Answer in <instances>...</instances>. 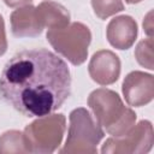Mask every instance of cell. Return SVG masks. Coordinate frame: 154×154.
<instances>
[{"label": "cell", "instance_id": "1", "mask_svg": "<svg viewBox=\"0 0 154 154\" xmlns=\"http://www.w3.org/2000/svg\"><path fill=\"white\" fill-rule=\"evenodd\" d=\"M71 94L67 64L46 48L23 49L0 75V100L25 117L42 118L59 109Z\"/></svg>", "mask_w": 154, "mask_h": 154}, {"label": "cell", "instance_id": "2", "mask_svg": "<svg viewBox=\"0 0 154 154\" xmlns=\"http://www.w3.org/2000/svg\"><path fill=\"white\" fill-rule=\"evenodd\" d=\"M88 103L94 111L96 119L107 128L108 132L117 136L129 130L136 119V114L123 105L118 94L108 89L93 91Z\"/></svg>", "mask_w": 154, "mask_h": 154}, {"label": "cell", "instance_id": "3", "mask_svg": "<svg viewBox=\"0 0 154 154\" xmlns=\"http://www.w3.org/2000/svg\"><path fill=\"white\" fill-rule=\"evenodd\" d=\"M90 38L91 35L89 29L81 23L49 29L47 32V40L54 49L67 58L73 65H81L85 60Z\"/></svg>", "mask_w": 154, "mask_h": 154}, {"label": "cell", "instance_id": "4", "mask_svg": "<svg viewBox=\"0 0 154 154\" xmlns=\"http://www.w3.org/2000/svg\"><path fill=\"white\" fill-rule=\"evenodd\" d=\"M153 76L140 71L131 72L123 83V94L131 106H142L152 101L154 95Z\"/></svg>", "mask_w": 154, "mask_h": 154}, {"label": "cell", "instance_id": "5", "mask_svg": "<svg viewBox=\"0 0 154 154\" xmlns=\"http://www.w3.org/2000/svg\"><path fill=\"white\" fill-rule=\"evenodd\" d=\"M70 136L66 144H72L78 140L85 138L93 144H96L103 137L102 130L93 120L90 113L84 108L73 109L70 114Z\"/></svg>", "mask_w": 154, "mask_h": 154}, {"label": "cell", "instance_id": "6", "mask_svg": "<svg viewBox=\"0 0 154 154\" xmlns=\"http://www.w3.org/2000/svg\"><path fill=\"white\" fill-rule=\"evenodd\" d=\"M89 73L99 84H111L119 77L120 61L114 53L109 51H100L95 53L90 60Z\"/></svg>", "mask_w": 154, "mask_h": 154}, {"label": "cell", "instance_id": "7", "mask_svg": "<svg viewBox=\"0 0 154 154\" xmlns=\"http://www.w3.org/2000/svg\"><path fill=\"white\" fill-rule=\"evenodd\" d=\"M137 36L136 22L129 16H120L112 19L107 26V38L118 49H128Z\"/></svg>", "mask_w": 154, "mask_h": 154}, {"label": "cell", "instance_id": "8", "mask_svg": "<svg viewBox=\"0 0 154 154\" xmlns=\"http://www.w3.org/2000/svg\"><path fill=\"white\" fill-rule=\"evenodd\" d=\"M11 24L12 32L17 37L36 36L41 34L43 29L37 10L32 6H25L13 11L11 14Z\"/></svg>", "mask_w": 154, "mask_h": 154}, {"label": "cell", "instance_id": "9", "mask_svg": "<svg viewBox=\"0 0 154 154\" xmlns=\"http://www.w3.org/2000/svg\"><path fill=\"white\" fill-rule=\"evenodd\" d=\"M37 13L42 25H47L49 29L64 28L69 24L70 14L59 4L52 1H43L37 7Z\"/></svg>", "mask_w": 154, "mask_h": 154}, {"label": "cell", "instance_id": "10", "mask_svg": "<svg viewBox=\"0 0 154 154\" xmlns=\"http://www.w3.org/2000/svg\"><path fill=\"white\" fill-rule=\"evenodd\" d=\"M94 12L101 19L107 18L111 14L123 11L124 6L120 0H91Z\"/></svg>", "mask_w": 154, "mask_h": 154}, {"label": "cell", "instance_id": "11", "mask_svg": "<svg viewBox=\"0 0 154 154\" xmlns=\"http://www.w3.org/2000/svg\"><path fill=\"white\" fill-rule=\"evenodd\" d=\"M152 47H153V42L152 38H147L143 40L138 43L137 49H136V58L137 61L146 66L149 70H153V53H152Z\"/></svg>", "mask_w": 154, "mask_h": 154}, {"label": "cell", "instance_id": "12", "mask_svg": "<svg viewBox=\"0 0 154 154\" xmlns=\"http://www.w3.org/2000/svg\"><path fill=\"white\" fill-rule=\"evenodd\" d=\"M6 48H7V42L5 35V25H4V19L0 16V55H2L6 52Z\"/></svg>", "mask_w": 154, "mask_h": 154}, {"label": "cell", "instance_id": "13", "mask_svg": "<svg viewBox=\"0 0 154 154\" xmlns=\"http://www.w3.org/2000/svg\"><path fill=\"white\" fill-rule=\"evenodd\" d=\"M6 5L13 7V6H19V5H23V4H28L32 0H4Z\"/></svg>", "mask_w": 154, "mask_h": 154}, {"label": "cell", "instance_id": "14", "mask_svg": "<svg viewBox=\"0 0 154 154\" xmlns=\"http://www.w3.org/2000/svg\"><path fill=\"white\" fill-rule=\"evenodd\" d=\"M141 0H126V2H129V4H135V2H140Z\"/></svg>", "mask_w": 154, "mask_h": 154}]
</instances>
